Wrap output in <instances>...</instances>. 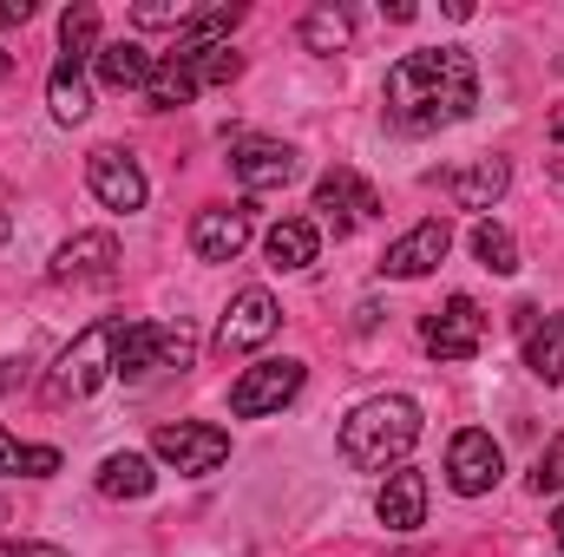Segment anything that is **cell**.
Masks as SVG:
<instances>
[{"mask_svg":"<svg viewBox=\"0 0 564 557\" xmlns=\"http://www.w3.org/2000/svg\"><path fill=\"white\" fill-rule=\"evenodd\" d=\"M177 66H191V79H197V92H204V86H230V79L243 73V59H237L230 46H217V53H204V59H177Z\"/></svg>","mask_w":564,"mask_h":557,"instance_id":"obj_27","label":"cell"},{"mask_svg":"<svg viewBox=\"0 0 564 557\" xmlns=\"http://www.w3.org/2000/svg\"><path fill=\"white\" fill-rule=\"evenodd\" d=\"M250 243V204H230V210H197L191 223V250L204 263H237Z\"/></svg>","mask_w":564,"mask_h":557,"instance_id":"obj_13","label":"cell"},{"mask_svg":"<svg viewBox=\"0 0 564 557\" xmlns=\"http://www.w3.org/2000/svg\"><path fill=\"white\" fill-rule=\"evenodd\" d=\"M7 73H13V59H7V53H0V79H7Z\"/></svg>","mask_w":564,"mask_h":557,"instance_id":"obj_34","label":"cell"},{"mask_svg":"<svg viewBox=\"0 0 564 557\" xmlns=\"http://www.w3.org/2000/svg\"><path fill=\"white\" fill-rule=\"evenodd\" d=\"M552 139H558V144H564V119H558V125H552Z\"/></svg>","mask_w":564,"mask_h":557,"instance_id":"obj_37","label":"cell"},{"mask_svg":"<svg viewBox=\"0 0 564 557\" xmlns=\"http://www.w3.org/2000/svg\"><path fill=\"white\" fill-rule=\"evenodd\" d=\"M230 171H237V184L243 190H282V184H295V171H302V157H295V144H276V139H243L230 151Z\"/></svg>","mask_w":564,"mask_h":557,"instance_id":"obj_12","label":"cell"},{"mask_svg":"<svg viewBox=\"0 0 564 557\" xmlns=\"http://www.w3.org/2000/svg\"><path fill=\"white\" fill-rule=\"evenodd\" d=\"M525 368L539 381H564V315H545V328L525 335Z\"/></svg>","mask_w":564,"mask_h":557,"instance_id":"obj_22","label":"cell"},{"mask_svg":"<svg viewBox=\"0 0 564 557\" xmlns=\"http://www.w3.org/2000/svg\"><path fill=\"white\" fill-rule=\"evenodd\" d=\"M7 230H13V223H7V210H0V243H7Z\"/></svg>","mask_w":564,"mask_h":557,"instance_id":"obj_36","label":"cell"},{"mask_svg":"<svg viewBox=\"0 0 564 557\" xmlns=\"http://www.w3.org/2000/svg\"><path fill=\"white\" fill-rule=\"evenodd\" d=\"M46 106H53L59 125H79V119L93 112V92H86L79 59H59V66H53V79H46Z\"/></svg>","mask_w":564,"mask_h":557,"instance_id":"obj_19","label":"cell"},{"mask_svg":"<svg viewBox=\"0 0 564 557\" xmlns=\"http://www.w3.org/2000/svg\"><path fill=\"white\" fill-rule=\"evenodd\" d=\"M112 270H119V243L106 230H86V237L59 243V256H53V282H106Z\"/></svg>","mask_w":564,"mask_h":557,"instance_id":"obj_14","label":"cell"},{"mask_svg":"<svg viewBox=\"0 0 564 557\" xmlns=\"http://www.w3.org/2000/svg\"><path fill=\"white\" fill-rule=\"evenodd\" d=\"M151 485H158V472H151L144 452H112V459L99 466V492H106V499H144Z\"/></svg>","mask_w":564,"mask_h":557,"instance_id":"obj_21","label":"cell"},{"mask_svg":"<svg viewBox=\"0 0 564 557\" xmlns=\"http://www.w3.org/2000/svg\"><path fill=\"white\" fill-rule=\"evenodd\" d=\"M282 308L270 288H243L237 302H230V315H224V328H217V348L224 354H250V348H263L270 335H276Z\"/></svg>","mask_w":564,"mask_h":557,"instance_id":"obj_10","label":"cell"},{"mask_svg":"<svg viewBox=\"0 0 564 557\" xmlns=\"http://www.w3.org/2000/svg\"><path fill=\"white\" fill-rule=\"evenodd\" d=\"M144 99H151V112H177V106H191V99H197V79H191V66H177V59H158V73H151Z\"/></svg>","mask_w":564,"mask_h":557,"instance_id":"obj_24","label":"cell"},{"mask_svg":"<svg viewBox=\"0 0 564 557\" xmlns=\"http://www.w3.org/2000/svg\"><path fill=\"white\" fill-rule=\"evenodd\" d=\"M0 557H66V551H59V545H33V538H7Z\"/></svg>","mask_w":564,"mask_h":557,"instance_id":"obj_31","label":"cell"},{"mask_svg":"<svg viewBox=\"0 0 564 557\" xmlns=\"http://www.w3.org/2000/svg\"><path fill=\"white\" fill-rule=\"evenodd\" d=\"M59 472V452L53 446H26L20 452V479H53Z\"/></svg>","mask_w":564,"mask_h":557,"instance_id":"obj_30","label":"cell"},{"mask_svg":"<svg viewBox=\"0 0 564 557\" xmlns=\"http://www.w3.org/2000/svg\"><path fill=\"white\" fill-rule=\"evenodd\" d=\"M295 394H302V361H257V368H243V381L230 387V414L237 419L282 414Z\"/></svg>","mask_w":564,"mask_h":557,"instance_id":"obj_5","label":"cell"},{"mask_svg":"<svg viewBox=\"0 0 564 557\" xmlns=\"http://www.w3.org/2000/svg\"><path fill=\"white\" fill-rule=\"evenodd\" d=\"M506 184H512L506 157H479V164H466V171H453V177H446V190H453V204H459V210H492V204L506 197Z\"/></svg>","mask_w":564,"mask_h":557,"instance_id":"obj_16","label":"cell"},{"mask_svg":"<svg viewBox=\"0 0 564 557\" xmlns=\"http://www.w3.org/2000/svg\"><path fill=\"white\" fill-rule=\"evenodd\" d=\"M446 250H453V223H446V217H421L408 237H394V243H388L381 276L414 282V276H426V270H440V263H446Z\"/></svg>","mask_w":564,"mask_h":557,"instance_id":"obj_7","label":"cell"},{"mask_svg":"<svg viewBox=\"0 0 564 557\" xmlns=\"http://www.w3.org/2000/svg\"><path fill=\"white\" fill-rule=\"evenodd\" d=\"M86 184H93V197H99L106 210H144V171L119 151V144H99V151L86 157Z\"/></svg>","mask_w":564,"mask_h":557,"instance_id":"obj_11","label":"cell"},{"mask_svg":"<svg viewBox=\"0 0 564 557\" xmlns=\"http://www.w3.org/2000/svg\"><path fill=\"white\" fill-rule=\"evenodd\" d=\"M473 256H479L492 276H512V270H519V243H512V230H499V223H479V230H473Z\"/></svg>","mask_w":564,"mask_h":557,"instance_id":"obj_26","label":"cell"},{"mask_svg":"<svg viewBox=\"0 0 564 557\" xmlns=\"http://www.w3.org/2000/svg\"><path fill=\"white\" fill-rule=\"evenodd\" d=\"M93 46H99V7H66L59 13V59H93Z\"/></svg>","mask_w":564,"mask_h":557,"instance_id":"obj_25","label":"cell"},{"mask_svg":"<svg viewBox=\"0 0 564 557\" xmlns=\"http://www.w3.org/2000/svg\"><path fill=\"white\" fill-rule=\"evenodd\" d=\"M132 20H139V26H171V33H184V26H191V7H184V0H177V7L144 0V7H132Z\"/></svg>","mask_w":564,"mask_h":557,"instance_id":"obj_29","label":"cell"},{"mask_svg":"<svg viewBox=\"0 0 564 557\" xmlns=\"http://www.w3.org/2000/svg\"><path fill=\"white\" fill-rule=\"evenodd\" d=\"M315 250H322V230L308 217H282L276 230H270V263L276 270H308Z\"/></svg>","mask_w":564,"mask_h":557,"instance_id":"obj_20","label":"cell"},{"mask_svg":"<svg viewBox=\"0 0 564 557\" xmlns=\"http://www.w3.org/2000/svg\"><path fill=\"white\" fill-rule=\"evenodd\" d=\"M93 66H99V79H106L112 92H144V86H151V73H158V59L144 53L139 40H112V46H99V53H93Z\"/></svg>","mask_w":564,"mask_h":557,"instance_id":"obj_17","label":"cell"},{"mask_svg":"<svg viewBox=\"0 0 564 557\" xmlns=\"http://www.w3.org/2000/svg\"><path fill=\"white\" fill-rule=\"evenodd\" d=\"M151 452H158L164 466H177L184 479H204V472H217V466L230 459V433H224V426H191V419H177V426H158V433H151Z\"/></svg>","mask_w":564,"mask_h":557,"instance_id":"obj_4","label":"cell"},{"mask_svg":"<svg viewBox=\"0 0 564 557\" xmlns=\"http://www.w3.org/2000/svg\"><path fill=\"white\" fill-rule=\"evenodd\" d=\"M552 525H558V551H564V512H558V518H552Z\"/></svg>","mask_w":564,"mask_h":557,"instance_id":"obj_35","label":"cell"},{"mask_svg":"<svg viewBox=\"0 0 564 557\" xmlns=\"http://www.w3.org/2000/svg\"><path fill=\"white\" fill-rule=\"evenodd\" d=\"M375 512H381V525H388V532H421V525H426V472L394 466V472H388V485H381V499H375Z\"/></svg>","mask_w":564,"mask_h":557,"instance_id":"obj_15","label":"cell"},{"mask_svg":"<svg viewBox=\"0 0 564 557\" xmlns=\"http://www.w3.org/2000/svg\"><path fill=\"white\" fill-rule=\"evenodd\" d=\"M499 472H506V452H499V439H492V433H479V426L453 433V446H446V479H453V492H459V499L492 492V485H499Z\"/></svg>","mask_w":564,"mask_h":557,"instance_id":"obj_6","label":"cell"},{"mask_svg":"<svg viewBox=\"0 0 564 557\" xmlns=\"http://www.w3.org/2000/svg\"><path fill=\"white\" fill-rule=\"evenodd\" d=\"M315 210H322V217L335 223V237H348L355 223H368V217L381 210V190H375L368 177H355L348 164H335V171H328V177L315 184Z\"/></svg>","mask_w":564,"mask_h":557,"instance_id":"obj_8","label":"cell"},{"mask_svg":"<svg viewBox=\"0 0 564 557\" xmlns=\"http://www.w3.org/2000/svg\"><path fill=\"white\" fill-rule=\"evenodd\" d=\"M479 348H486V315H479L473 295H453V302L426 321V354H440V361H473Z\"/></svg>","mask_w":564,"mask_h":557,"instance_id":"obj_9","label":"cell"},{"mask_svg":"<svg viewBox=\"0 0 564 557\" xmlns=\"http://www.w3.org/2000/svg\"><path fill=\"white\" fill-rule=\"evenodd\" d=\"M421 439V407L408 394H381V401H361L355 414L341 419V459L355 472H388L414 452Z\"/></svg>","mask_w":564,"mask_h":557,"instance_id":"obj_2","label":"cell"},{"mask_svg":"<svg viewBox=\"0 0 564 557\" xmlns=\"http://www.w3.org/2000/svg\"><path fill=\"white\" fill-rule=\"evenodd\" d=\"M532 492L545 499V492H564V433L539 452V466H532Z\"/></svg>","mask_w":564,"mask_h":557,"instance_id":"obj_28","label":"cell"},{"mask_svg":"<svg viewBox=\"0 0 564 557\" xmlns=\"http://www.w3.org/2000/svg\"><path fill=\"white\" fill-rule=\"evenodd\" d=\"M348 33H355V13H348V7H315V13L302 20V46H308V53H341Z\"/></svg>","mask_w":564,"mask_h":557,"instance_id":"obj_23","label":"cell"},{"mask_svg":"<svg viewBox=\"0 0 564 557\" xmlns=\"http://www.w3.org/2000/svg\"><path fill=\"white\" fill-rule=\"evenodd\" d=\"M479 106V66L459 46H426L388 66V119L401 132H440L473 119Z\"/></svg>","mask_w":564,"mask_h":557,"instance_id":"obj_1","label":"cell"},{"mask_svg":"<svg viewBox=\"0 0 564 557\" xmlns=\"http://www.w3.org/2000/svg\"><path fill=\"white\" fill-rule=\"evenodd\" d=\"M243 20V7H204V13H191V26L171 40V53L164 59H204V53H217L224 46V33Z\"/></svg>","mask_w":564,"mask_h":557,"instance_id":"obj_18","label":"cell"},{"mask_svg":"<svg viewBox=\"0 0 564 557\" xmlns=\"http://www.w3.org/2000/svg\"><path fill=\"white\" fill-rule=\"evenodd\" d=\"M20 20H33V0H0V26H20Z\"/></svg>","mask_w":564,"mask_h":557,"instance_id":"obj_32","label":"cell"},{"mask_svg":"<svg viewBox=\"0 0 564 557\" xmlns=\"http://www.w3.org/2000/svg\"><path fill=\"white\" fill-rule=\"evenodd\" d=\"M20 452H26V446H13V439L0 433V472H20Z\"/></svg>","mask_w":564,"mask_h":557,"instance_id":"obj_33","label":"cell"},{"mask_svg":"<svg viewBox=\"0 0 564 557\" xmlns=\"http://www.w3.org/2000/svg\"><path fill=\"white\" fill-rule=\"evenodd\" d=\"M119 341H126V321H93V328L59 354L46 394H53V401H86V394H99V387L119 374Z\"/></svg>","mask_w":564,"mask_h":557,"instance_id":"obj_3","label":"cell"}]
</instances>
